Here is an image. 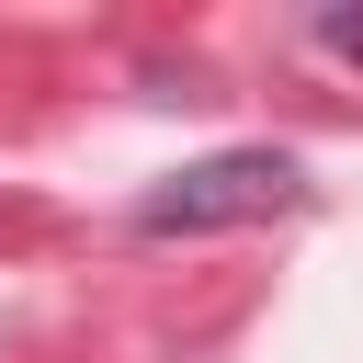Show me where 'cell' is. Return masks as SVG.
<instances>
[{
    "instance_id": "1",
    "label": "cell",
    "mask_w": 363,
    "mask_h": 363,
    "mask_svg": "<svg viewBox=\"0 0 363 363\" xmlns=\"http://www.w3.org/2000/svg\"><path fill=\"white\" fill-rule=\"evenodd\" d=\"M306 204V159L295 147H216L193 170H170L159 193H136V238H216V227H261Z\"/></svg>"
},
{
    "instance_id": "2",
    "label": "cell",
    "mask_w": 363,
    "mask_h": 363,
    "mask_svg": "<svg viewBox=\"0 0 363 363\" xmlns=\"http://www.w3.org/2000/svg\"><path fill=\"white\" fill-rule=\"evenodd\" d=\"M318 45H329V57H352V68H363V11H318Z\"/></svg>"
}]
</instances>
